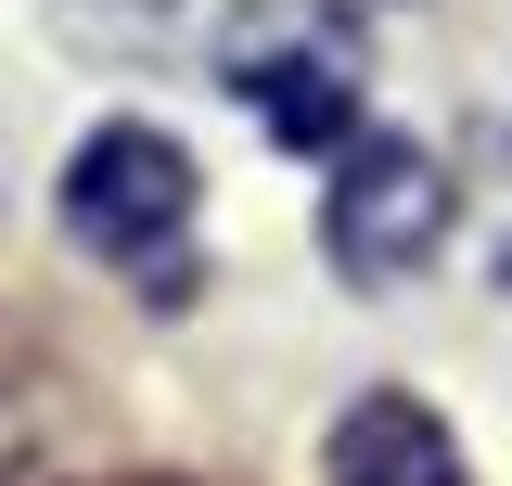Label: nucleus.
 Segmentation results:
<instances>
[{"mask_svg": "<svg viewBox=\"0 0 512 486\" xmlns=\"http://www.w3.org/2000/svg\"><path fill=\"white\" fill-rule=\"evenodd\" d=\"M64 243L90 269H116L128 295H192V231H205V167L180 128L154 116H103L64 154Z\"/></svg>", "mask_w": 512, "mask_h": 486, "instance_id": "f257e3e1", "label": "nucleus"}, {"mask_svg": "<svg viewBox=\"0 0 512 486\" xmlns=\"http://www.w3.org/2000/svg\"><path fill=\"white\" fill-rule=\"evenodd\" d=\"M218 90L256 103L282 154H346L359 141V13L346 0H231L218 13Z\"/></svg>", "mask_w": 512, "mask_h": 486, "instance_id": "f03ea898", "label": "nucleus"}, {"mask_svg": "<svg viewBox=\"0 0 512 486\" xmlns=\"http://www.w3.org/2000/svg\"><path fill=\"white\" fill-rule=\"evenodd\" d=\"M448 218H461V180H448L436 141H410V128H359L346 154H333V192H320V256H333V282H423L436 269Z\"/></svg>", "mask_w": 512, "mask_h": 486, "instance_id": "7ed1b4c3", "label": "nucleus"}, {"mask_svg": "<svg viewBox=\"0 0 512 486\" xmlns=\"http://www.w3.org/2000/svg\"><path fill=\"white\" fill-rule=\"evenodd\" d=\"M320 486H461V448H448V423L423 397L372 384V397H346L333 435H320Z\"/></svg>", "mask_w": 512, "mask_h": 486, "instance_id": "20e7f679", "label": "nucleus"}, {"mask_svg": "<svg viewBox=\"0 0 512 486\" xmlns=\"http://www.w3.org/2000/svg\"><path fill=\"white\" fill-rule=\"evenodd\" d=\"M13 461H26V397L0 384V486H13Z\"/></svg>", "mask_w": 512, "mask_h": 486, "instance_id": "39448f33", "label": "nucleus"}]
</instances>
